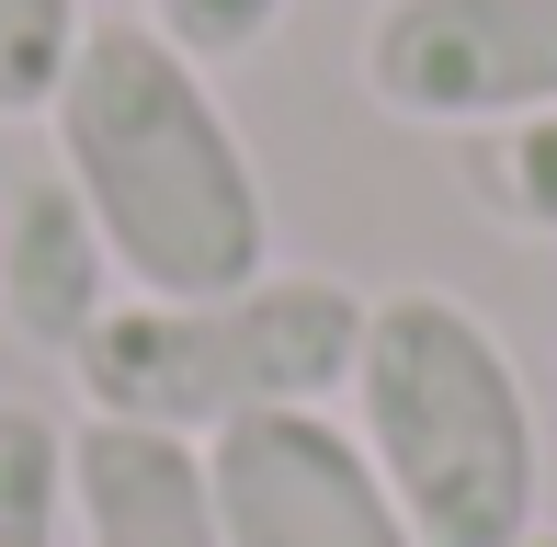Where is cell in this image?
<instances>
[{"mask_svg":"<svg viewBox=\"0 0 557 547\" xmlns=\"http://www.w3.org/2000/svg\"><path fill=\"white\" fill-rule=\"evenodd\" d=\"M206 467H216L227 547H421L398 490L375 479V457L331 411H262L216 434Z\"/></svg>","mask_w":557,"mask_h":547,"instance_id":"obj_5","label":"cell"},{"mask_svg":"<svg viewBox=\"0 0 557 547\" xmlns=\"http://www.w3.org/2000/svg\"><path fill=\"white\" fill-rule=\"evenodd\" d=\"M81 35H91L81 0H0V126H23V114L58 104Z\"/></svg>","mask_w":557,"mask_h":547,"instance_id":"obj_10","label":"cell"},{"mask_svg":"<svg viewBox=\"0 0 557 547\" xmlns=\"http://www.w3.org/2000/svg\"><path fill=\"white\" fill-rule=\"evenodd\" d=\"M69 536L81 547H227L206 445L91 411L69 434Z\"/></svg>","mask_w":557,"mask_h":547,"instance_id":"obj_6","label":"cell"},{"mask_svg":"<svg viewBox=\"0 0 557 547\" xmlns=\"http://www.w3.org/2000/svg\"><path fill=\"white\" fill-rule=\"evenodd\" d=\"M114 296H125V274L103 252V229H91V206L58 171H35V183L0 206V319H12V342H35V354L69 365L114 319Z\"/></svg>","mask_w":557,"mask_h":547,"instance_id":"obj_7","label":"cell"},{"mask_svg":"<svg viewBox=\"0 0 557 547\" xmlns=\"http://www.w3.org/2000/svg\"><path fill=\"white\" fill-rule=\"evenodd\" d=\"M364 296L342 274H250L227 296H114V319L69 354L81 400L148 434H239L262 411H331L352 388Z\"/></svg>","mask_w":557,"mask_h":547,"instance_id":"obj_3","label":"cell"},{"mask_svg":"<svg viewBox=\"0 0 557 547\" xmlns=\"http://www.w3.org/2000/svg\"><path fill=\"white\" fill-rule=\"evenodd\" d=\"M352 445L421 547H523L546 536V445L523 365L455 285H387L364 296V342H352Z\"/></svg>","mask_w":557,"mask_h":547,"instance_id":"obj_2","label":"cell"},{"mask_svg":"<svg viewBox=\"0 0 557 547\" xmlns=\"http://www.w3.org/2000/svg\"><path fill=\"white\" fill-rule=\"evenodd\" d=\"M0 547H69V422L0 400Z\"/></svg>","mask_w":557,"mask_h":547,"instance_id":"obj_8","label":"cell"},{"mask_svg":"<svg viewBox=\"0 0 557 547\" xmlns=\"http://www.w3.org/2000/svg\"><path fill=\"white\" fill-rule=\"evenodd\" d=\"M352 69H364V104L398 126H523L557 104V0H375Z\"/></svg>","mask_w":557,"mask_h":547,"instance_id":"obj_4","label":"cell"},{"mask_svg":"<svg viewBox=\"0 0 557 547\" xmlns=\"http://www.w3.org/2000/svg\"><path fill=\"white\" fill-rule=\"evenodd\" d=\"M148 23H160L194 69H227V58H250V46L285 23V0H148Z\"/></svg>","mask_w":557,"mask_h":547,"instance_id":"obj_11","label":"cell"},{"mask_svg":"<svg viewBox=\"0 0 557 547\" xmlns=\"http://www.w3.org/2000/svg\"><path fill=\"white\" fill-rule=\"evenodd\" d=\"M523 547H557V536H523Z\"/></svg>","mask_w":557,"mask_h":547,"instance_id":"obj_12","label":"cell"},{"mask_svg":"<svg viewBox=\"0 0 557 547\" xmlns=\"http://www.w3.org/2000/svg\"><path fill=\"white\" fill-rule=\"evenodd\" d=\"M58 183L91 206L125 296H227L273 274V194L250 137L227 126L216 81L148 12H114L81 35L58 104Z\"/></svg>","mask_w":557,"mask_h":547,"instance_id":"obj_1","label":"cell"},{"mask_svg":"<svg viewBox=\"0 0 557 547\" xmlns=\"http://www.w3.org/2000/svg\"><path fill=\"white\" fill-rule=\"evenodd\" d=\"M467 194H478V217H500V229H523V240H557V104L546 114H523V126H490V137H467Z\"/></svg>","mask_w":557,"mask_h":547,"instance_id":"obj_9","label":"cell"}]
</instances>
